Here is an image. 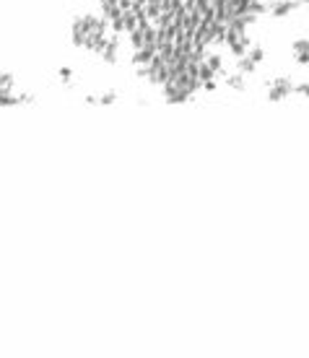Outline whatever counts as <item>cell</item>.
Instances as JSON below:
<instances>
[{
    "label": "cell",
    "instance_id": "1",
    "mask_svg": "<svg viewBox=\"0 0 309 358\" xmlns=\"http://www.w3.org/2000/svg\"><path fill=\"white\" fill-rule=\"evenodd\" d=\"M104 8L141 68L169 94H187L245 34L254 0H104Z\"/></svg>",
    "mask_w": 309,
    "mask_h": 358
}]
</instances>
